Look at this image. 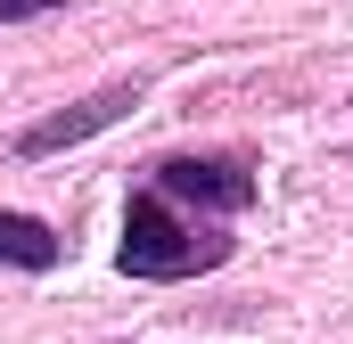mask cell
<instances>
[{"mask_svg":"<svg viewBox=\"0 0 353 344\" xmlns=\"http://www.w3.org/2000/svg\"><path fill=\"white\" fill-rule=\"evenodd\" d=\"M41 8H58V0H0V17H41Z\"/></svg>","mask_w":353,"mask_h":344,"instance_id":"5","label":"cell"},{"mask_svg":"<svg viewBox=\"0 0 353 344\" xmlns=\"http://www.w3.org/2000/svg\"><path fill=\"white\" fill-rule=\"evenodd\" d=\"M205 262H222V238H189V222L165 213V197H132V213H123V270L181 279V270H205Z\"/></svg>","mask_w":353,"mask_h":344,"instance_id":"1","label":"cell"},{"mask_svg":"<svg viewBox=\"0 0 353 344\" xmlns=\"http://www.w3.org/2000/svg\"><path fill=\"white\" fill-rule=\"evenodd\" d=\"M157 189H165V197H189V205L239 213V205L255 197V172L230 164V156H173V164H157Z\"/></svg>","mask_w":353,"mask_h":344,"instance_id":"2","label":"cell"},{"mask_svg":"<svg viewBox=\"0 0 353 344\" xmlns=\"http://www.w3.org/2000/svg\"><path fill=\"white\" fill-rule=\"evenodd\" d=\"M0 262H25V270H50L58 262V238L25 213H0Z\"/></svg>","mask_w":353,"mask_h":344,"instance_id":"4","label":"cell"},{"mask_svg":"<svg viewBox=\"0 0 353 344\" xmlns=\"http://www.w3.org/2000/svg\"><path fill=\"white\" fill-rule=\"evenodd\" d=\"M123 107H132V90H99V98H83L74 115H50V123H33V131H25V156H50V148H66V140H90V131H107Z\"/></svg>","mask_w":353,"mask_h":344,"instance_id":"3","label":"cell"}]
</instances>
